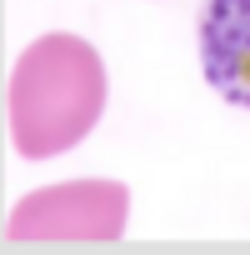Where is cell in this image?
<instances>
[{
    "label": "cell",
    "mask_w": 250,
    "mask_h": 255,
    "mask_svg": "<svg viewBox=\"0 0 250 255\" xmlns=\"http://www.w3.org/2000/svg\"><path fill=\"white\" fill-rule=\"evenodd\" d=\"M105 110V65L80 35H40L10 70V135L25 160H50L90 135Z\"/></svg>",
    "instance_id": "1"
},
{
    "label": "cell",
    "mask_w": 250,
    "mask_h": 255,
    "mask_svg": "<svg viewBox=\"0 0 250 255\" xmlns=\"http://www.w3.org/2000/svg\"><path fill=\"white\" fill-rule=\"evenodd\" d=\"M125 215H130V190L120 180H65L50 190H30L5 240H120Z\"/></svg>",
    "instance_id": "2"
},
{
    "label": "cell",
    "mask_w": 250,
    "mask_h": 255,
    "mask_svg": "<svg viewBox=\"0 0 250 255\" xmlns=\"http://www.w3.org/2000/svg\"><path fill=\"white\" fill-rule=\"evenodd\" d=\"M200 70L220 100L250 110V0H205Z\"/></svg>",
    "instance_id": "3"
}]
</instances>
